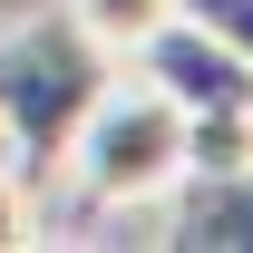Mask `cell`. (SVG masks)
<instances>
[{"mask_svg": "<svg viewBox=\"0 0 253 253\" xmlns=\"http://www.w3.org/2000/svg\"><path fill=\"white\" fill-rule=\"evenodd\" d=\"M107 78H117V59L78 20H20L0 39V136H10L20 175L68 166V136H78V117L97 107Z\"/></svg>", "mask_w": 253, "mask_h": 253, "instance_id": "obj_1", "label": "cell"}, {"mask_svg": "<svg viewBox=\"0 0 253 253\" xmlns=\"http://www.w3.org/2000/svg\"><path fill=\"white\" fill-rule=\"evenodd\" d=\"M68 20H78V30H88L97 49L126 68L136 49H146V39L166 30V20H175V0H68Z\"/></svg>", "mask_w": 253, "mask_h": 253, "instance_id": "obj_5", "label": "cell"}, {"mask_svg": "<svg viewBox=\"0 0 253 253\" xmlns=\"http://www.w3.org/2000/svg\"><path fill=\"white\" fill-rule=\"evenodd\" d=\"M175 244L185 253H253V166L175 175Z\"/></svg>", "mask_w": 253, "mask_h": 253, "instance_id": "obj_4", "label": "cell"}, {"mask_svg": "<svg viewBox=\"0 0 253 253\" xmlns=\"http://www.w3.org/2000/svg\"><path fill=\"white\" fill-rule=\"evenodd\" d=\"M10 244H30V175L20 166H0V253Z\"/></svg>", "mask_w": 253, "mask_h": 253, "instance_id": "obj_7", "label": "cell"}, {"mask_svg": "<svg viewBox=\"0 0 253 253\" xmlns=\"http://www.w3.org/2000/svg\"><path fill=\"white\" fill-rule=\"evenodd\" d=\"M175 10H185V20H205V30L253 68V0H175Z\"/></svg>", "mask_w": 253, "mask_h": 253, "instance_id": "obj_6", "label": "cell"}, {"mask_svg": "<svg viewBox=\"0 0 253 253\" xmlns=\"http://www.w3.org/2000/svg\"><path fill=\"white\" fill-rule=\"evenodd\" d=\"M68 175L97 214H126V205H166L175 175H185V117L166 107L146 78H107L97 107L68 136Z\"/></svg>", "mask_w": 253, "mask_h": 253, "instance_id": "obj_2", "label": "cell"}, {"mask_svg": "<svg viewBox=\"0 0 253 253\" xmlns=\"http://www.w3.org/2000/svg\"><path fill=\"white\" fill-rule=\"evenodd\" d=\"M126 68H136V78H146L175 117H205V107H253V68L234 59L205 20H185V10H175V20H166V30L146 39Z\"/></svg>", "mask_w": 253, "mask_h": 253, "instance_id": "obj_3", "label": "cell"}]
</instances>
